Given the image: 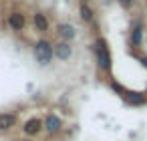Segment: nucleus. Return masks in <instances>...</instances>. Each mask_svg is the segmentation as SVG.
I'll return each instance as SVG.
<instances>
[{"label": "nucleus", "instance_id": "obj_12", "mask_svg": "<svg viewBox=\"0 0 147 141\" xmlns=\"http://www.w3.org/2000/svg\"><path fill=\"white\" fill-rule=\"evenodd\" d=\"M131 43H133L135 47H139V45H141V28H139V26H135V28H133V32H131Z\"/></svg>", "mask_w": 147, "mask_h": 141}, {"label": "nucleus", "instance_id": "obj_16", "mask_svg": "<svg viewBox=\"0 0 147 141\" xmlns=\"http://www.w3.org/2000/svg\"><path fill=\"white\" fill-rule=\"evenodd\" d=\"M83 2H85V4H87V2H89V0H83Z\"/></svg>", "mask_w": 147, "mask_h": 141}, {"label": "nucleus", "instance_id": "obj_4", "mask_svg": "<svg viewBox=\"0 0 147 141\" xmlns=\"http://www.w3.org/2000/svg\"><path fill=\"white\" fill-rule=\"evenodd\" d=\"M42 121H45V131H47L49 135H59V133L63 131V119H61L59 115L49 113Z\"/></svg>", "mask_w": 147, "mask_h": 141}, {"label": "nucleus", "instance_id": "obj_10", "mask_svg": "<svg viewBox=\"0 0 147 141\" xmlns=\"http://www.w3.org/2000/svg\"><path fill=\"white\" fill-rule=\"evenodd\" d=\"M125 99H127V103H129V105H143V103L147 101V97H145V95H141V93H127V95H125Z\"/></svg>", "mask_w": 147, "mask_h": 141}, {"label": "nucleus", "instance_id": "obj_15", "mask_svg": "<svg viewBox=\"0 0 147 141\" xmlns=\"http://www.w3.org/2000/svg\"><path fill=\"white\" fill-rule=\"evenodd\" d=\"M22 141H32V139H30V137H26V139H22Z\"/></svg>", "mask_w": 147, "mask_h": 141}, {"label": "nucleus", "instance_id": "obj_7", "mask_svg": "<svg viewBox=\"0 0 147 141\" xmlns=\"http://www.w3.org/2000/svg\"><path fill=\"white\" fill-rule=\"evenodd\" d=\"M57 32H59V36H61V40H65V43H69V40H73V38L77 36L75 26H73V24H67V22L59 24V26H57Z\"/></svg>", "mask_w": 147, "mask_h": 141}, {"label": "nucleus", "instance_id": "obj_8", "mask_svg": "<svg viewBox=\"0 0 147 141\" xmlns=\"http://www.w3.org/2000/svg\"><path fill=\"white\" fill-rule=\"evenodd\" d=\"M71 55H73V49H71L69 43L61 40V43L55 45V57H57V59H61V61H69Z\"/></svg>", "mask_w": 147, "mask_h": 141}, {"label": "nucleus", "instance_id": "obj_3", "mask_svg": "<svg viewBox=\"0 0 147 141\" xmlns=\"http://www.w3.org/2000/svg\"><path fill=\"white\" fill-rule=\"evenodd\" d=\"M45 131V121L40 119V117H30V119H26L24 123H22V133L26 135V137H36V135H40Z\"/></svg>", "mask_w": 147, "mask_h": 141}, {"label": "nucleus", "instance_id": "obj_1", "mask_svg": "<svg viewBox=\"0 0 147 141\" xmlns=\"http://www.w3.org/2000/svg\"><path fill=\"white\" fill-rule=\"evenodd\" d=\"M34 59H36V63L38 65H51L53 63V59H55V45H51L47 38H40L36 45H34Z\"/></svg>", "mask_w": 147, "mask_h": 141}, {"label": "nucleus", "instance_id": "obj_11", "mask_svg": "<svg viewBox=\"0 0 147 141\" xmlns=\"http://www.w3.org/2000/svg\"><path fill=\"white\" fill-rule=\"evenodd\" d=\"M79 12H81V18H83L85 22H93V10H91V8H89V6H87L85 2L81 4Z\"/></svg>", "mask_w": 147, "mask_h": 141}, {"label": "nucleus", "instance_id": "obj_9", "mask_svg": "<svg viewBox=\"0 0 147 141\" xmlns=\"http://www.w3.org/2000/svg\"><path fill=\"white\" fill-rule=\"evenodd\" d=\"M32 24L38 32H47L49 30V18L45 16V12H34L32 14Z\"/></svg>", "mask_w": 147, "mask_h": 141}, {"label": "nucleus", "instance_id": "obj_5", "mask_svg": "<svg viewBox=\"0 0 147 141\" xmlns=\"http://www.w3.org/2000/svg\"><path fill=\"white\" fill-rule=\"evenodd\" d=\"M8 26H10L14 32L24 30V28H26V16H24L22 12H18V10L10 12V14H8Z\"/></svg>", "mask_w": 147, "mask_h": 141}, {"label": "nucleus", "instance_id": "obj_2", "mask_svg": "<svg viewBox=\"0 0 147 141\" xmlns=\"http://www.w3.org/2000/svg\"><path fill=\"white\" fill-rule=\"evenodd\" d=\"M95 55H97V63H99V69L109 73L111 71V53H109V47H107V40L105 38H99L95 43Z\"/></svg>", "mask_w": 147, "mask_h": 141}, {"label": "nucleus", "instance_id": "obj_6", "mask_svg": "<svg viewBox=\"0 0 147 141\" xmlns=\"http://www.w3.org/2000/svg\"><path fill=\"white\" fill-rule=\"evenodd\" d=\"M18 123V115L16 113H0V133H8L10 129H14Z\"/></svg>", "mask_w": 147, "mask_h": 141}, {"label": "nucleus", "instance_id": "obj_13", "mask_svg": "<svg viewBox=\"0 0 147 141\" xmlns=\"http://www.w3.org/2000/svg\"><path fill=\"white\" fill-rule=\"evenodd\" d=\"M119 2H121V4H123L125 8H129V6L133 4V0H119Z\"/></svg>", "mask_w": 147, "mask_h": 141}, {"label": "nucleus", "instance_id": "obj_14", "mask_svg": "<svg viewBox=\"0 0 147 141\" xmlns=\"http://www.w3.org/2000/svg\"><path fill=\"white\" fill-rule=\"evenodd\" d=\"M139 61H141V65H143V67H145V69H147V57H141V59H139Z\"/></svg>", "mask_w": 147, "mask_h": 141}]
</instances>
